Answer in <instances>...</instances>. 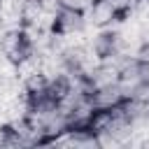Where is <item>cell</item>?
<instances>
[{"mask_svg": "<svg viewBox=\"0 0 149 149\" xmlns=\"http://www.w3.org/2000/svg\"><path fill=\"white\" fill-rule=\"evenodd\" d=\"M42 14H44L42 0H23V2H21V19H23V26H40Z\"/></svg>", "mask_w": 149, "mask_h": 149, "instance_id": "8992f818", "label": "cell"}, {"mask_svg": "<svg viewBox=\"0 0 149 149\" xmlns=\"http://www.w3.org/2000/svg\"><path fill=\"white\" fill-rule=\"evenodd\" d=\"M86 19L81 12H74V9H68V7H61L58 16H56V30L58 33H81L86 30Z\"/></svg>", "mask_w": 149, "mask_h": 149, "instance_id": "277c9868", "label": "cell"}, {"mask_svg": "<svg viewBox=\"0 0 149 149\" xmlns=\"http://www.w3.org/2000/svg\"><path fill=\"white\" fill-rule=\"evenodd\" d=\"M91 2H93V0H61V5H63V7L74 9V12H81V14L91 7Z\"/></svg>", "mask_w": 149, "mask_h": 149, "instance_id": "52a82bcc", "label": "cell"}, {"mask_svg": "<svg viewBox=\"0 0 149 149\" xmlns=\"http://www.w3.org/2000/svg\"><path fill=\"white\" fill-rule=\"evenodd\" d=\"M88 95H91L95 109H112V107H116V105H121V102L126 100L123 93H121V88H119V84H109V86L95 88V91H91Z\"/></svg>", "mask_w": 149, "mask_h": 149, "instance_id": "3957f363", "label": "cell"}, {"mask_svg": "<svg viewBox=\"0 0 149 149\" xmlns=\"http://www.w3.org/2000/svg\"><path fill=\"white\" fill-rule=\"evenodd\" d=\"M119 70L116 68H112V65H107V63H102L100 61V65L86 77L88 79V86H91V91H95V88H102V86H109V84H116L119 81Z\"/></svg>", "mask_w": 149, "mask_h": 149, "instance_id": "5b68a950", "label": "cell"}, {"mask_svg": "<svg viewBox=\"0 0 149 149\" xmlns=\"http://www.w3.org/2000/svg\"><path fill=\"white\" fill-rule=\"evenodd\" d=\"M0 47H2L5 56L12 58L14 63H19L28 54H33L28 42H26V37H23V30H5V33H0Z\"/></svg>", "mask_w": 149, "mask_h": 149, "instance_id": "7a4b0ae2", "label": "cell"}, {"mask_svg": "<svg viewBox=\"0 0 149 149\" xmlns=\"http://www.w3.org/2000/svg\"><path fill=\"white\" fill-rule=\"evenodd\" d=\"M84 19L88 28H107L119 19V12L105 0H93L91 7L84 12Z\"/></svg>", "mask_w": 149, "mask_h": 149, "instance_id": "6da1fadb", "label": "cell"}, {"mask_svg": "<svg viewBox=\"0 0 149 149\" xmlns=\"http://www.w3.org/2000/svg\"><path fill=\"white\" fill-rule=\"evenodd\" d=\"M105 2H109L119 14H126V12H130V7H133L135 0H105Z\"/></svg>", "mask_w": 149, "mask_h": 149, "instance_id": "ba28073f", "label": "cell"}]
</instances>
